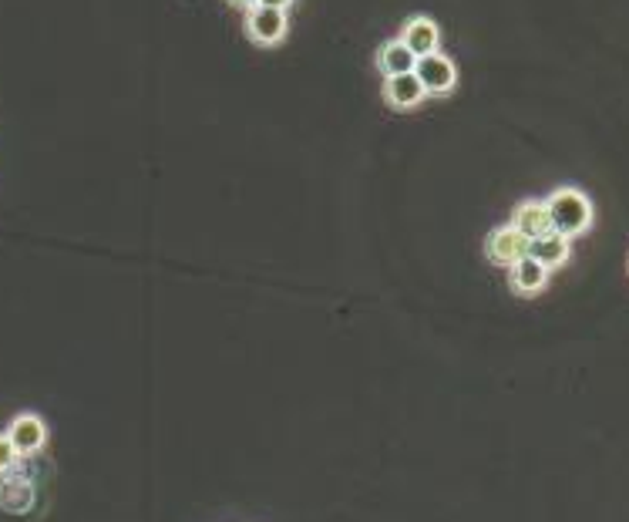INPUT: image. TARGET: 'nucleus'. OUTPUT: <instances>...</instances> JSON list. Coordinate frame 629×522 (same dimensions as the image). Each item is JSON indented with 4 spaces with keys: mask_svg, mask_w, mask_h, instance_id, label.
Instances as JSON below:
<instances>
[{
    "mask_svg": "<svg viewBox=\"0 0 629 522\" xmlns=\"http://www.w3.org/2000/svg\"><path fill=\"white\" fill-rule=\"evenodd\" d=\"M424 88L421 81L411 75H397V78H384V102L394 108V112H414V108L424 105Z\"/></svg>",
    "mask_w": 629,
    "mask_h": 522,
    "instance_id": "0eeeda50",
    "label": "nucleus"
},
{
    "mask_svg": "<svg viewBox=\"0 0 629 522\" xmlns=\"http://www.w3.org/2000/svg\"><path fill=\"white\" fill-rule=\"evenodd\" d=\"M233 7H243V11H249V7H256V0H229Z\"/></svg>",
    "mask_w": 629,
    "mask_h": 522,
    "instance_id": "2eb2a0df",
    "label": "nucleus"
},
{
    "mask_svg": "<svg viewBox=\"0 0 629 522\" xmlns=\"http://www.w3.org/2000/svg\"><path fill=\"white\" fill-rule=\"evenodd\" d=\"M545 209H549V223L555 233H562L566 240H576V236H586L592 226V203L589 196L576 186H559L549 192L545 199Z\"/></svg>",
    "mask_w": 629,
    "mask_h": 522,
    "instance_id": "f257e3e1",
    "label": "nucleus"
},
{
    "mask_svg": "<svg viewBox=\"0 0 629 522\" xmlns=\"http://www.w3.org/2000/svg\"><path fill=\"white\" fill-rule=\"evenodd\" d=\"M512 230H518L525 236V240H539V236H545L552 230V223H549V209H545L542 199H525V203H518L512 209Z\"/></svg>",
    "mask_w": 629,
    "mask_h": 522,
    "instance_id": "6e6552de",
    "label": "nucleus"
},
{
    "mask_svg": "<svg viewBox=\"0 0 629 522\" xmlns=\"http://www.w3.org/2000/svg\"><path fill=\"white\" fill-rule=\"evenodd\" d=\"M414 54L404 48L401 41L391 38V41H384L381 48H377L374 54V64H377V71H381L384 78H397V75H411L414 71Z\"/></svg>",
    "mask_w": 629,
    "mask_h": 522,
    "instance_id": "9b49d317",
    "label": "nucleus"
},
{
    "mask_svg": "<svg viewBox=\"0 0 629 522\" xmlns=\"http://www.w3.org/2000/svg\"><path fill=\"white\" fill-rule=\"evenodd\" d=\"M414 78L421 81L424 95L428 98H444L451 95L458 85V64L448 58L444 51L424 54V58L414 61Z\"/></svg>",
    "mask_w": 629,
    "mask_h": 522,
    "instance_id": "f03ea898",
    "label": "nucleus"
},
{
    "mask_svg": "<svg viewBox=\"0 0 629 522\" xmlns=\"http://www.w3.org/2000/svg\"><path fill=\"white\" fill-rule=\"evenodd\" d=\"M485 256L488 263H495V267H515L522 256H529V240H525L522 233L512 230V226H498L485 236Z\"/></svg>",
    "mask_w": 629,
    "mask_h": 522,
    "instance_id": "20e7f679",
    "label": "nucleus"
},
{
    "mask_svg": "<svg viewBox=\"0 0 629 522\" xmlns=\"http://www.w3.org/2000/svg\"><path fill=\"white\" fill-rule=\"evenodd\" d=\"M529 256L535 263H542L545 270H559V267H566L569 263V256H572V240H566L562 233H555L549 230L545 236H539V240H532L529 243Z\"/></svg>",
    "mask_w": 629,
    "mask_h": 522,
    "instance_id": "9d476101",
    "label": "nucleus"
},
{
    "mask_svg": "<svg viewBox=\"0 0 629 522\" xmlns=\"http://www.w3.org/2000/svg\"><path fill=\"white\" fill-rule=\"evenodd\" d=\"M508 283H512L515 297H539L549 287V270L535 263L532 256H522L515 267H508Z\"/></svg>",
    "mask_w": 629,
    "mask_h": 522,
    "instance_id": "1a4fd4ad",
    "label": "nucleus"
},
{
    "mask_svg": "<svg viewBox=\"0 0 629 522\" xmlns=\"http://www.w3.org/2000/svg\"><path fill=\"white\" fill-rule=\"evenodd\" d=\"M286 31H290V17L286 11H273V7H249L246 11V34L256 48H276Z\"/></svg>",
    "mask_w": 629,
    "mask_h": 522,
    "instance_id": "7ed1b4c3",
    "label": "nucleus"
},
{
    "mask_svg": "<svg viewBox=\"0 0 629 522\" xmlns=\"http://www.w3.org/2000/svg\"><path fill=\"white\" fill-rule=\"evenodd\" d=\"M259 7H273V11H290L293 0H256Z\"/></svg>",
    "mask_w": 629,
    "mask_h": 522,
    "instance_id": "4468645a",
    "label": "nucleus"
},
{
    "mask_svg": "<svg viewBox=\"0 0 629 522\" xmlns=\"http://www.w3.org/2000/svg\"><path fill=\"white\" fill-rule=\"evenodd\" d=\"M397 41H401L404 48L414 54V58H424V54L441 51V27L434 24L431 17L414 14V17H407V21H404L401 34H397Z\"/></svg>",
    "mask_w": 629,
    "mask_h": 522,
    "instance_id": "39448f33",
    "label": "nucleus"
},
{
    "mask_svg": "<svg viewBox=\"0 0 629 522\" xmlns=\"http://www.w3.org/2000/svg\"><path fill=\"white\" fill-rule=\"evenodd\" d=\"M17 448L11 445V438L7 435H0V475H7V472H14V465H17Z\"/></svg>",
    "mask_w": 629,
    "mask_h": 522,
    "instance_id": "ddd939ff",
    "label": "nucleus"
},
{
    "mask_svg": "<svg viewBox=\"0 0 629 522\" xmlns=\"http://www.w3.org/2000/svg\"><path fill=\"white\" fill-rule=\"evenodd\" d=\"M7 438H11V445L17 448V455H34V452H41L44 442H48V425H44V418L24 411V415H17L11 421Z\"/></svg>",
    "mask_w": 629,
    "mask_h": 522,
    "instance_id": "423d86ee",
    "label": "nucleus"
},
{
    "mask_svg": "<svg viewBox=\"0 0 629 522\" xmlns=\"http://www.w3.org/2000/svg\"><path fill=\"white\" fill-rule=\"evenodd\" d=\"M34 502V485L27 479H17V475H11V479L0 482V509L7 512H27Z\"/></svg>",
    "mask_w": 629,
    "mask_h": 522,
    "instance_id": "f8f14e48",
    "label": "nucleus"
}]
</instances>
